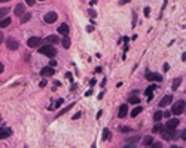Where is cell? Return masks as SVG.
Segmentation results:
<instances>
[{"label": "cell", "instance_id": "cell-5", "mask_svg": "<svg viewBox=\"0 0 186 148\" xmlns=\"http://www.w3.org/2000/svg\"><path fill=\"white\" fill-rule=\"evenodd\" d=\"M57 18H58V15H57L55 12H48V13L43 16V21H45L46 24H54V22L57 21Z\"/></svg>", "mask_w": 186, "mask_h": 148}, {"label": "cell", "instance_id": "cell-31", "mask_svg": "<svg viewBox=\"0 0 186 148\" xmlns=\"http://www.w3.org/2000/svg\"><path fill=\"white\" fill-rule=\"evenodd\" d=\"M26 2L29 3V6H33V5H34V2H36V0H26Z\"/></svg>", "mask_w": 186, "mask_h": 148}, {"label": "cell", "instance_id": "cell-27", "mask_svg": "<svg viewBox=\"0 0 186 148\" xmlns=\"http://www.w3.org/2000/svg\"><path fill=\"white\" fill-rule=\"evenodd\" d=\"M180 83H182V79H180V77H177V79L174 80V83H173V90H176V89L180 86Z\"/></svg>", "mask_w": 186, "mask_h": 148}, {"label": "cell", "instance_id": "cell-29", "mask_svg": "<svg viewBox=\"0 0 186 148\" xmlns=\"http://www.w3.org/2000/svg\"><path fill=\"white\" fill-rule=\"evenodd\" d=\"M119 130H121V132H131L133 129H131L130 126H121V128H119Z\"/></svg>", "mask_w": 186, "mask_h": 148}, {"label": "cell", "instance_id": "cell-18", "mask_svg": "<svg viewBox=\"0 0 186 148\" xmlns=\"http://www.w3.org/2000/svg\"><path fill=\"white\" fill-rule=\"evenodd\" d=\"M101 139L103 141H109L110 139V130L106 128V129H103V136H101Z\"/></svg>", "mask_w": 186, "mask_h": 148}, {"label": "cell", "instance_id": "cell-26", "mask_svg": "<svg viewBox=\"0 0 186 148\" xmlns=\"http://www.w3.org/2000/svg\"><path fill=\"white\" fill-rule=\"evenodd\" d=\"M162 129H164V128H162V125H161V123H159V125H155V126H153L152 132H153V133H159V132H161Z\"/></svg>", "mask_w": 186, "mask_h": 148}, {"label": "cell", "instance_id": "cell-3", "mask_svg": "<svg viewBox=\"0 0 186 148\" xmlns=\"http://www.w3.org/2000/svg\"><path fill=\"white\" fill-rule=\"evenodd\" d=\"M161 132H162V136H164V139H165V141H171V139L174 138L176 129H167V128H164Z\"/></svg>", "mask_w": 186, "mask_h": 148}, {"label": "cell", "instance_id": "cell-2", "mask_svg": "<svg viewBox=\"0 0 186 148\" xmlns=\"http://www.w3.org/2000/svg\"><path fill=\"white\" fill-rule=\"evenodd\" d=\"M183 111H185V101H183V99H180V101H177V102L173 105L171 113H173L174 116H179V114H182Z\"/></svg>", "mask_w": 186, "mask_h": 148}, {"label": "cell", "instance_id": "cell-20", "mask_svg": "<svg viewBox=\"0 0 186 148\" xmlns=\"http://www.w3.org/2000/svg\"><path fill=\"white\" fill-rule=\"evenodd\" d=\"M128 102L135 105V104H138V102H140V99H138V96H137V95H131V96H130V99H128Z\"/></svg>", "mask_w": 186, "mask_h": 148}, {"label": "cell", "instance_id": "cell-8", "mask_svg": "<svg viewBox=\"0 0 186 148\" xmlns=\"http://www.w3.org/2000/svg\"><path fill=\"white\" fill-rule=\"evenodd\" d=\"M40 37H30L29 40H27V44H29V47H37L39 44H40Z\"/></svg>", "mask_w": 186, "mask_h": 148}, {"label": "cell", "instance_id": "cell-37", "mask_svg": "<svg viewBox=\"0 0 186 148\" xmlns=\"http://www.w3.org/2000/svg\"><path fill=\"white\" fill-rule=\"evenodd\" d=\"M170 70V67H168V64H164V71H168Z\"/></svg>", "mask_w": 186, "mask_h": 148}, {"label": "cell", "instance_id": "cell-41", "mask_svg": "<svg viewBox=\"0 0 186 148\" xmlns=\"http://www.w3.org/2000/svg\"><path fill=\"white\" fill-rule=\"evenodd\" d=\"M40 2H45V0H40Z\"/></svg>", "mask_w": 186, "mask_h": 148}, {"label": "cell", "instance_id": "cell-28", "mask_svg": "<svg viewBox=\"0 0 186 148\" xmlns=\"http://www.w3.org/2000/svg\"><path fill=\"white\" fill-rule=\"evenodd\" d=\"M161 118H162V113H161V111H156V113L153 114V120H155V121H159Z\"/></svg>", "mask_w": 186, "mask_h": 148}, {"label": "cell", "instance_id": "cell-38", "mask_svg": "<svg viewBox=\"0 0 186 148\" xmlns=\"http://www.w3.org/2000/svg\"><path fill=\"white\" fill-rule=\"evenodd\" d=\"M89 13H91V16H95V11H92V9H89Z\"/></svg>", "mask_w": 186, "mask_h": 148}, {"label": "cell", "instance_id": "cell-23", "mask_svg": "<svg viewBox=\"0 0 186 148\" xmlns=\"http://www.w3.org/2000/svg\"><path fill=\"white\" fill-rule=\"evenodd\" d=\"M63 46H64V49H68V47H70V40H68V37L67 36H64V39H63Z\"/></svg>", "mask_w": 186, "mask_h": 148}, {"label": "cell", "instance_id": "cell-30", "mask_svg": "<svg viewBox=\"0 0 186 148\" xmlns=\"http://www.w3.org/2000/svg\"><path fill=\"white\" fill-rule=\"evenodd\" d=\"M150 145H152L153 148H161V147H162V144H161V142H152Z\"/></svg>", "mask_w": 186, "mask_h": 148}, {"label": "cell", "instance_id": "cell-36", "mask_svg": "<svg viewBox=\"0 0 186 148\" xmlns=\"http://www.w3.org/2000/svg\"><path fill=\"white\" fill-rule=\"evenodd\" d=\"M149 13H150V9L146 8V9H145V15H149Z\"/></svg>", "mask_w": 186, "mask_h": 148}, {"label": "cell", "instance_id": "cell-19", "mask_svg": "<svg viewBox=\"0 0 186 148\" xmlns=\"http://www.w3.org/2000/svg\"><path fill=\"white\" fill-rule=\"evenodd\" d=\"M137 141H138V136H135V138H130V139L125 142V147H131V145H135V144H137Z\"/></svg>", "mask_w": 186, "mask_h": 148}, {"label": "cell", "instance_id": "cell-4", "mask_svg": "<svg viewBox=\"0 0 186 148\" xmlns=\"http://www.w3.org/2000/svg\"><path fill=\"white\" fill-rule=\"evenodd\" d=\"M6 46H8V49H11V51H16V49L19 47V42L14 37H9L6 40Z\"/></svg>", "mask_w": 186, "mask_h": 148}, {"label": "cell", "instance_id": "cell-10", "mask_svg": "<svg viewBox=\"0 0 186 148\" xmlns=\"http://www.w3.org/2000/svg\"><path fill=\"white\" fill-rule=\"evenodd\" d=\"M11 135H12L11 128H0V139H5V138H8Z\"/></svg>", "mask_w": 186, "mask_h": 148}, {"label": "cell", "instance_id": "cell-13", "mask_svg": "<svg viewBox=\"0 0 186 148\" xmlns=\"http://www.w3.org/2000/svg\"><path fill=\"white\" fill-rule=\"evenodd\" d=\"M68 31H70V30H68L67 24H61V25L58 27V33L63 34V36H68Z\"/></svg>", "mask_w": 186, "mask_h": 148}, {"label": "cell", "instance_id": "cell-35", "mask_svg": "<svg viewBox=\"0 0 186 148\" xmlns=\"http://www.w3.org/2000/svg\"><path fill=\"white\" fill-rule=\"evenodd\" d=\"M3 70H5V67H3V64H2V62H0V74L3 73Z\"/></svg>", "mask_w": 186, "mask_h": 148}, {"label": "cell", "instance_id": "cell-9", "mask_svg": "<svg viewBox=\"0 0 186 148\" xmlns=\"http://www.w3.org/2000/svg\"><path fill=\"white\" fill-rule=\"evenodd\" d=\"M127 114H128V104H122V105L119 107V111H118V117H119V118H124Z\"/></svg>", "mask_w": 186, "mask_h": 148}, {"label": "cell", "instance_id": "cell-15", "mask_svg": "<svg viewBox=\"0 0 186 148\" xmlns=\"http://www.w3.org/2000/svg\"><path fill=\"white\" fill-rule=\"evenodd\" d=\"M54 73H55V70H54L52 67H46V68H43V70L40 71L42 76H52Z\"/></svg>", "mask_w": 186, "mask_h": 148}, {"label": "cell", "instance_id": "cell-6", "mask_svg": "<svg viewBox=\"0 0 186 148\" xmlns=\"http://www.w3.org/2000/svg\"><path fill=\"white\" fill-rule=\"evenodd\" d=\"M146 79L148 80H152V82H161L162 80V76L161 74H158V73H150V71H146Z\"/></svg>", "mask_w": 186, "mask_h": 148}, {"label": "cell", "instance_id": "cell-12", "mask_svg": "<svg viewBox=\"0 0 186 148\" xmlns=\"http://www.w3.org/2000/svg\"><path fill=\"white\" fill-rule=\"evenodd\" d=\"M14 12H15V15L16 16H21L22 13H26V8H24V5H16V8L14 9Z\"/></svg>", "mask_w": 186, "mask_h": 148}, {"label": "cell", "instance_id": "cell-25", "mask_svg": "<svg viewBox=\"0 0 186 148\" xmlns=\"http://www.w3.org/2000/svg\"><path fill=\"white\" fill-rule=\"evenodd\" d=\"M152 142H153V138H152V136H146V138L143 139V145H145V147H148V145H150Z\"/></svg>", "mask_w": 186, "mask_h": 148}, {"label": "cell", "instance_id": "cell-34", "mask_svg": "<svg viewBox=\"0 0 186 148\" xmlns=\"http://www.w3.org/2000/svg\"><path fill=\"white\" fill-rule=\"evenodd\" d=\"M3 39H5V37H3V33H0V44L3 43Z\"/></svg>", "mask_w": 186, "mask_h": 148}, {"label": "cell", "instance_id": "cell-33", "mask_svg": "<svg viewBox=\"0 0 186 148\" xmlns=\"http://www.w3.org/2000/svg\"><path fill=\"white\" fill-rule=\"evenodd\" d=\"M57 65V61L55 59H51V67H55Z\"/></svg>", "mask_w": 186, "mask_h": 148}, {"label": "cell", "instance_id": "cell-22", "mask_svg": "<svg viewBox=\"0 0 186 148\" xmlns=\"http://www.w3.org/2000/svg\"><path fill=\"white\" fill-rule=\"evenodd\" d=\"M9 13V8H0V19L5 18Z\"/></svg>", "mask_w": 186, "mask_h": 148}, {"label": "cell", "instance_id": "cell-16", "mask_svg": "<svg viewBox=\"0 0 186 148\" xmlns=\"http://www.w3.org/2000/svg\"><path fill=\"white\" fill-rule=\"evenodd\" d=\"M155 89H156V86H155V85H152V86H149V87L146 89V92H145V93H146L148 101H150V99H152V96H153V95H152V90H155Z\"/></svg>", "mask_w": 186, "mask_h": 148}, {"label": "cell", "instance_id": "cell-32", "mask_svg": "<svg viewBox=\"0 0 186 148\" xmlns=\"http://www.w3.org/2000/svg\"><path fill=\"white\" fill-rule=\"evenodd\" d=\"M81 116H82V113H76V114L73 116V120H76V118H79Z\"/></svg>", "mask_w": 186, "mask_h": 148}, {"label": "cell", "instance_id": "cell-1", "mask_svg": "<svg viewBox=\"0 0 186 148\" xmlns=\"http://www.w3.org/2000/svg\"><path fill=\"white\" fill-rule=\"evenodd\" d=\"M39 52L43 54V55H46V56H49V58H52V56L57 55V49L52 44H45V46H42L39 49Z\"/></svg>", "mask_w": 186, "mask_h": 148}, {"label": "cell", "instance_id": "cell-21", "mask_svg": "<svg viewBox=\"0 0 186 148\" xmlns=\"http://www.w3.org/2000/svg\"><path fill=\"white\" fill-rule=\"evenodd\" d=\"M46 42H48L49 44L51 43H58V37L57 36H48V37H46Z\"/></svg>", "mask_w": 186, "mask_h": 148}, {"label": "cell", "instance_id": "cell-40", "mask_svg": "<svg viewBox=\"0 0 186 148\" xmlns=\"http://www.w3.org/2000/svg\"><path fill=\"white\" fill-rule=\"evenodd\" d=\"M5 2H11V0H0V3H5Z\"/></svg>", "mask_w": 186, "mask_h": 148}, {"label": "cell", "instance_id": "cell-14", "mask_svg": "<svg viewBox=\"0 0 186 148\" xmlns=\"http://www.w3.org/2000/svg\"><path fill=\"white\" fill-rule=\"evenodd\" d=\"M11 18H8V16H5V18H2L0 19V28H6V27H9L11 25Z\"/></svg>", "mask_w": 186, "mask_h": 148}, {"label": "cell", "instance_id": "cell-39", "mask_svg": "<svg viewBox=\"0 0 186 148\" xmlns=\"http://www.w3.org/2000/svg\"><path fill=\"white\" fill-rule=\"evenodd\" d=\"M61 104H63V99H58V102H57V107H60Z\"/></svg>", "mask_w": 186, "mask_h": 148}, {"label": "cell", "instance_id": "cell-17", "mask_svg": "<svg viewBox=\"0 0 186 148\" xmlns=\"http://www.w3.org/2000/svg\"><path fill=\"white\" fill-rule=\"evenodd\" d=\"M30 18H31V13L29 12V13H22L21 15V24H26L27 21H30Z\"/></svg>", "mask_w": 186, "mask_h": 148}, {"label": "cell", "instance_id": "cell-24", "mask_svg": "<svg viewBox=\"0 0 186 148\" xmlns=\"http://www.w3.org/2000/svg\"><path fill=\"white\" fill-rule=\"evenodd\" d=\"M142 111H143V108H142V107H135V108L131 111V116H133V117H135V116H138V114H140Z\"/></svg>", "mask_w": 186, "mask_h": 148}, {"label": "cell", "instance_id": "cell-11", "mask_svg": "<svg viewBox=\"0 0 186 148\" xmlns=\"http://www.w3.org/2000/svg\"><path fill=\"white\" fill-rule=\"evenodd\" d=\"M179 123H180V121H179L177 118H170V120L167 121V126H165V128H167V129H176V128L179 126Z\"/></svg>", "mask_w": 186, "mask_h": 148}, {"label": "cell", "instance_id": "cell-7", "mask_svg": "<svg viewBox=\"0 0 186 148\" xmlns=\"http://www.w3.org/2000/svg\"><path fill=\"white\" fill-rule=\"evenodd\" d=\"M171 102H173V96H171V95H167V96H164V98L159 101V107H168Z\"/></svg>", "mask_w": 186, "mask_h": 148}]
</instances>
